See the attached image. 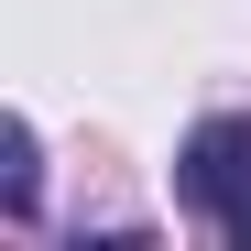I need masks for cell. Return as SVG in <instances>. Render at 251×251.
Returning a JSON list of instances; mask_svg holds the SVG:
<instances>
[{"mask_svg": "<svg viewBox=\"0 0 251 251\" xmlns=\"http://www.w3.org/2000/svg\"><path fill=\"white\" fill-rule=\"evenodd\" d=\"M219 229H229V251H251V197L229 207V219H219Z\"/></svg>", "mask_w": 251, "mask_h": 251, "instance_id": "3957f363", "label": "cell"}, {"mask_svg": "<svg viewBox=\"0 0 251 251\" xmlns=\"http://www.w3.org/2000/svg\"><path fill=\"white\" fill-rule=\"evenodd\" d=\"M186 207L197 219H229V207L251 197V120H197V142H186Z\"/></svg>", "mask_w": 251, "mask_h": 251, "instance_id": "6da1fadb", "label": "cell"}, {"mask_svg": "<svg viewBox=\"0 0 251 251\" xmlns=\"http://www.w3.org/2000/svg\"><path fill=\"white\" fill-rule=\"evenodd\" d=\"M0 207H11V219H33V207H44V175H33V120H11V131H0Z\"/></svg>", "mask_w": 251, "mask_h": 251, "instance_id": "7a4b0ae2", "label": "cell"}]
</instances>
